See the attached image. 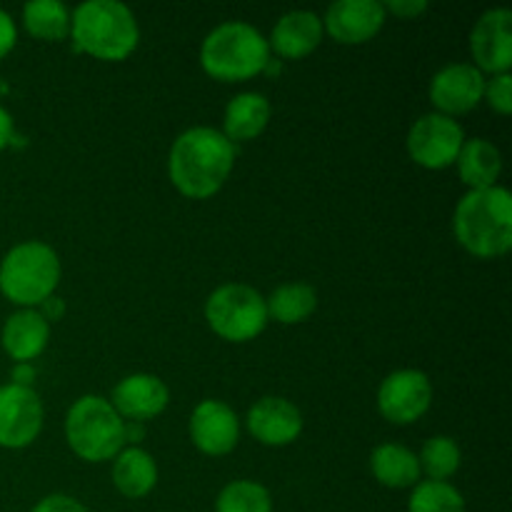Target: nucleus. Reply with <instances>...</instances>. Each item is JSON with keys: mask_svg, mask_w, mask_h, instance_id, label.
<instances>
[{"mask_svg": "<svg viewBox=\"0 0 512 512\" xmlns=\"http://www.w3.org/2000/svg\"><path fill=\"white\" fill-rule=\"evenodd\" d=\"M235 165V145L220 130L198 125L173 140L168 178L185 198L205 200L218 193Z\"/></svg>", "mask_w": 512, "mask_h": 512, "instance_id": "f257e3e1", "label": "nucleus"}, {"mask_svg": "<svg viewBox=\"0 0 512 512\" xmlns=\"http://www.w3.org/2000/svg\"><path fill=\"white\" fill-rule=\"evenodd\" d=\"M190 440L203 455L223 458L240 440V420L223 400H203L190 415Z\"/></svg>", "mask_w": 512, "mask_h": 512, "instance_id": "ddd939ff", "label": "nucleus"}, {"mask_svg": "<svg viewBox=\"0 0 512 512\" xmlns=\"http://www.w3.org/2000/svg\"><path fill=\"white\" fill-rule=\"evenodd\" d=\"M113 485L120 495L140 500L158 485V465L150 453L138 445H128L113 458Z\"/></svg>", "mask_w": 512, "mask_h": 512, "instance_id": "aec40b11", "label": "nucleus"}, {"mask_svg": "<svg viewBox=\"0 0 512 512\" xmlns=\"http://www.w3.org/2000/svg\"><path fill=\"white\" fill-rule=\"evenodd\" d=\"M18 43V28H15V20L10 18V13H5L0 8V60L10 53Z\"/></svg>", "mask_w": 512, "mask_h": 512, "instance_id": "7c9ffc66", "label": "nucleus"}, {"mask_svg": "<svg viewBox=\"0 0 512 512\" xmlns=\"http://www.w3.org/2000/svg\"><path fill=\"white\" fill-rule=\"evenodd\" d=\"M43 403L33 388L0 385V448L23 450L43 430Z\"/></svg>", "mask_w": 512, "mask_h": 512, "instance_id": "9d476101", "label": "nucleus"}, {"mask_svg": "<svg viewBox=\"0 0 512 512\" xmlns=\"http://www.w3.org/2000/svg\"><path fill=\"white\" fill-rule=\"evenodd\" d=\"M453 230L475 258H500L512 245V195L500 185L468 190L455 208Z\"/></svg>", "mask_w": 512, "mask_h": 512, "instance_id": "f03ea898", "label": "nucleus"}, {"mask_svg": "<svg viewBox=\"0 0 512 512\" xmlns=\"http://www.w3.org/2000/svg\"><path fill=\"white\" fill-rule=\"evenodd\" d=\"M23 25L33 38L58 43L70 35V10L60 0H30L23 5Z\"/></svg>", "mask_w": 512, "mask_h": 512, "instance_id": "b1692460", "label": "nucleus"}, {"mask_svg": "<svg viewBox=\"0 0 512 512\" xmlns=\"http://www.w3.org/2000/svg\"><path fill=\"white\" fill-rule=\"evenodd\" d=\"M470 53L480 73H510L512 68V10L490 8L470 30Z\"/></svg>", "mask_w": 512, "mask_h": 512, "instance_id": "9b49d317", "label": "nucleus"}, {"mask_svg": "<svg viewBox=\"0 0 512 512\" xmlns=\"http://www.w3.org/2000/svg\"><path fill=\"white\" fill-rule=\"evenodd\" d=\"M385 18L380 0H338L325 10L323 30L340 45H363L380 33Z\"/></svg>", "mask_w": 512, "mask_h": 512, "instance_id": "4468645a", "label": "nucleus"}, {"mask_svg": "<svg viewBox=\"0 0 512 512\" xmlns=\"http://www.w3.org/2000/svg\"><path fill=\"white\" fill-rule=\"evenodd\" d=\"M50 323L35 308H20L10 315L0 333L5 355L15 363H33L48 348Z\"/></svg>", "mask_w": 512, "mask_h": 512, "instance_id": "a211bd4d", "label": "nucleus"}, {"mask_svg": "<svg viewBox=\"0 0 512 512\" xmlns=\"http://www.w3.org/2000/svg\"><path fill=\"white\" fill-rule=\"evenodd\" d=\"M408 512H468L463 493L450 483L420 480L408 500Z\"/></svg>", "mask_w": 512, "mask_h": 512, "instance_id": "bb28decb", "label": "nucleus"}, {"mask_svg": "<svg viewBox=\"0 0 512 512\" xmlns=\"http://www.w3.org/2000/svg\"><path fill=\"white\" fill-rule=\"evenodd\" d=\"M370 473L380 485L393 490L415 488L420 483L418 455L398 443H383L370 455Z\"/></svg>", "mask_w": 512, "mask_h": 512, "instance_id": "412c9836", "label": "nucleus"}, {"mask_svg": "<svg viewBox=\"0 0 512 512\" xmlns=\"http://www.w3.org/2000/svg\"><path fill=\"white\" fill-rule=\"evenodd\" d=\"M485 75L473 63H450L440 68L430 80V103L435 105V113L455 115L470 113L483 103Z\"/></svg>", "mask_w": 512, "mask_h": 512, "instance_id": "f8f14e48", "label": "nucleus"}, {"mask_svg": "<svg viewBox=\"0 0 512 512\" xmlns=\"http://www.w3.org/2000/svg\"><path fill=\"white\" fill-rule=\"evenodd\" d=\"M15 128H13V115L0 105V150L8 148L10 140H13Z\"/></svg>", "mask_w": 512, "mask_h": 512, "instance_id": "72a5a7b5", "label": "nucleus"}, {"mask_svg": "<svg viewBox=\"0 0 512 512\" xmlns=\"http://www.w3.org/2000/svg\"><path fill=\"white\" fill-rule=\"evenodd\" d=\"M205 320L218 338L230 343L255 340L268 325L265 298L245 283H228L215 288L205 300Z\"/></svg>", "mask_w": 512, "mask_h": 512, "instance_id": "0eeeda50", "label": "nucleus"}, {"mask_svg": "<svg viewBox=\"0 0 512 512\" xmlns=\"http://www.w3.org/2000/svg\"><path fill=\"white\" fill-rule=\"evenodd\" d=\"M483 100L500 115L512 113V75L498 73L490 80H485Z\"/></svg>", "mask_w": 512, "mask_h": 512, "instance_id": "cd10ccee", "label": "nucleus"}, {"mask_svg": "<svg viewBox=\"0 0 512 512\" xmlns=\"http://www.w3.org/2000/svg\"><path fill=\"white\" fill-rule=\"evenodd\" d=\"M123 425L125 420L115 413L110 400L83 395L65 415V440L85 463H105L125 448Z\"/></svg>", "mask_w": 512, "mask_h": 512, "instance_id": "423d86ee", "label": "nucleus"}, {"mask_svg": "<svg viewBox=\"0 0 512 512\" xmlns=\"http://www.w3.org/2000/svg\"><path fill=\"white\" fill-rule=\"evenodd\" d=\"M460 460H463L460 445L448 435H433L430 440H425L418 455L420 473L428 475V480H440V483H448V478L458 473Z\"/></svg>", "mask_w": 512, "mask_h": 512, "instance_id": "393cba45", "label": "nucleus"}, {"mask_svg": "<svg viewBox=\"0 0 512 512\" xmlns=\"http://www.w3.org/2000/svg\"><path fill=\"white\" fill-rule=\"evenodd\" d=\"M170 403V390L158 375L150 373H135L120 380L110 395V405L115 413L123 420H135V423H145V420L158 418L165 413Z\"/></svg>", "mask_w": 512, "mask_h": 512, "instance_id": "dca6fc26", "label": "nucleus"}, {"mask_svg": "<svg viewBox=\"0 0 512 512\" xmlns=\"http://www.w3.org/2000/svg\"><path fill=\"white\" fill-rule=\"evenodd\" d=\"M455 165H458L460 180L470 190H485L498 183L500 173H503V155L490 140L473 138L465 140Z\"/></svg>", "mask_w": 512, "mask_h": 512, "instance_id": "4be33fe9", "label": "nucleus"}, {"mask_svg": "<svg viewBox=\"0 0 512 512\" xmlns=\"http://www.w3.org/2000/svg\"><path fill=\"white\" fill-rule=\"evenodd\" d=\"M270 60L268 38L245 20H228L205 35L200 45V65L223 83L250 80L265 70Z\"/></svg>", "mask_w": 512, "mask_h": 512, "instance_id": "20e7f679", "label": "nucleus"}, {"mask_svg": "<svg viewBox=\"0 0 512 512\" xmlns=\"http://www.w3.org/2000/svg\"><path fill=\"white\" fill-rule=\"evenodd\" d=\"M70 35L78 53L118 63L138 48L140 28L120 0H85L70 15Z\"/></svg>", "mask_w": 512, "mask_h": 512, "instance_id": "7ed1b4c3", "label": "nucleus"}, {"mask_svg": "<svg viewBox=\"0 0 512 512\" xmlns=\"http://www.w3.org/2000/svg\"><path fill=\"white\" fill-rule=\"evenodd\" d=\"M60 283V258L43 240L13 245L0 260V293L20 308H38L55 295Z\"/></svg>", "mask_w": 512, "mask_h": 512, "instance_id": "39448f33", "label": "nucleus"}, {"mask_svg": "<svg viewBox=\"0 0 512 512\" xmlns=\"http://www.w3.org/2000/svg\"><path fill=\"white\" fill-rule=\"evenodd\" d=\"M215 512H273V495L255 480H233L218 493Z\"/></svg>", "mask_w": 512, "mask_h": 512, "instance_id": "a878e982", "label": "nucleus"}, {"mask_svg": "<svg viewBox=\"0 0 512 512\" xmlns=\"http://www.w3.org/2000/svg\"><path fill=\"white\" fill-rule=\"evenodd\" d=\"M433 405V383L423 370H395L380 383L378 410L388 423L413 425Z\"/></svg>", "mask_w": 512, "mask_h": 512, "instance_id": "1a4fd4ad", "label": "nucleus"}, {"mask_svg": "<svg viewBox=\"0 0 512 512\" xmlns=\"http://www.w3.org/2000/svg\"><path fill=\"white\" fill-rule=\"evenodd\" d=\"M35 310H38L48 323H58V320L65 315V300L58 298V295H50V298L43 300Z\"/></svg>", "mask_w": 512, "mask_h": 512, "instance_id": "2f4dec72", "label": "nucleus"}, {"mask_svg": "<svg viewBox=\"0 0 512 512\" xmlns=\"http://www.w3.org/2000/svg\"><path fill=\"white\" fill-rule=\"evenodd\" d=\"M270 100L263 93H240L225 105L223 115V130L220 133L230 140V143H248L263 135V130L270 123Z\"/></svg>", "mask_w": 512, "mask_h": 512, "instance_id": "6ab92c4d", "label": "nucleus"}, {"mask_svg": "<svg viewBox=\"0 0 512 512\" xmlns=\"http://www.w3.org/2000/svg\"><path fill=\"white\" fill-rule=\"evenodd\" d=\"M30 512H90V510L85 508L80 500L70 498V495L53 493V495H45V498H40Z\"/></svg>", "mask_w": 512, "mask_h": 512, "instance_id": "c85d7f7f", "label": "nucleus"}, {"mask_svg": "<svg viewBox=\"0 0 512 512\" xmlns=\"http://www.w3.org/2000/svg\"><path fill=\"white\" fill-rule=\"evenodd\" d=\"M35 375H38V373H35L33 363H15L13 370H10L13 385H20V388H33Z\"/></svg>", "mask_w": 512, "mask_h": 512, "instance_id": "473e14b6", "label": "nucleus"}, {"mask_svg": "<svg viewBox=\"0 0 512 512\" xmlns=\"http://www.w3.org/2000/svg\"><path fill=\"white\" fill-rule=\"evenodd\" d=\"M123 438H125V445H135L140 443V440L145 438V428L143 423H135V420H125L123 425Z\"/></svg>", "mask_w": 512, "mask_h": 512, "instance_id": "f704fd0d", "label": "nucleus"}, {"mask_svg": "<svg viewBox=\"0 0 512 512\" xmlns=\"http://www.w3.org/2000/svg\"><path fill=\"white\" fill-rule=\"evenodd\" d=\"M245 425L260 445L285 448V445L295 443L303 433V413L290 400L278 398V395H265L250 405Z\"/></svg>", "mask_w": 512, "mask_h": 512, "instance_id": "2eb2a0df", "label": "nucleus"}, {"mask_svg": "<svg viewBox=\"0 0 512 512\" xmlns=\"http://www.w3.org/2000/svg\"><path fill=\"white\" fill-rule=\"evenodd\" d=\"M3 93H8V85H5L3 80H0V95H3Z\"/></svg>", "mask_w": 512, "mask_h": 512, "instance_id": "c9c22d12", "label": "nucleus"}, {"mask_svg": "<svg viewBox=\"0 0 512 512\" xmlns=\"http://www.w3.org/2000/svg\"><path fill=\"white\" fill-rule=\"evenodd\" d=\"M385 13H393L395 18L400 20H410V18H418L428 10V3L425 0H388L383 3Z\"/></svg>", "mask_w": 512, "mask_h": 512, "instance_id": "c756f323", "label": "nucleus"}, {"mask_svg": "<svg viewBox=\"0 0 512 512\" xmlns=\"http://www.w3.org/2000/svg\"><path fill=\"white\" fill-rule=\"evenodd\" d=\"M323 18L313 10H290L273 25L268 45L285 60H300L313 53L323 40Z\"/></svg>", "mask_w": 512, "mask_h": 512, "instance_id": "f3484780", "label": "nucleus"}, {"mask_svg": "<svg viewBox=\"0 0 512 512\" xmlns=\"http://www.w3.org/2000/svg\"><path fill=\"white\" fill-rule=\"evenodd\" d=\"M268 318L280 325H298L308 320L318 308V293L308 283H285L265 298Z\"/></svg>", "mask_w": 512, "mask_h": 512, "instance_id": "5701e85b", "label": "nucleus"}, {"mask_svg": "<svg viewBox=\"0 0 512 512\" xmlns=\"http://www.w3.org/2000/svg\"><path fill=\"white\" fill-rule=\"evenodd\" d=\"M465 143V130L455 118L440 113H425L410 125L405 148L413 163L428 170H443L458 160Z\"/></svg>", "mask_w": 512, "mask_h": 512, "instance_id": "6e6552de", "label": "nucleus"}]
</instances>
